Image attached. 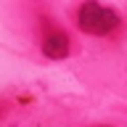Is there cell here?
Listing matches in <instances>:
<instances>
[{
    "label": "cell",
    "mask_w": 127,
    "mask_h": 127,
    "mask_svg": "<svg viewBox=\"0 0 127 127\" xmlns=\"http://www.w3.org/2000/svg\"><path fill=\"white\" fill-rule=\"evenodd\" d=\"M77 24H79L82 32L101 37V34H111V32L119 27V16H117V11L95 3V0H87L77 11Z\"/></svg>",
    "instance_id": "obj_1"
},
{
    "label": "cell",
    "mask_w": 127,
    "mask_h": 127,
    "mask_svg": "<svg viewBox=\"0 0 127 127\" xmlns=\"http://www.w3.org/2000/svg\"><path fill=\"white\" fill-rule=\"evenodd\" d=\"M42 53H45L48 58H53V61L66 58V56H69V37H66V32L50 29L45 37H42Z\"/></svg>",
    "instance_id": "obj_2"
}]
</instances>
